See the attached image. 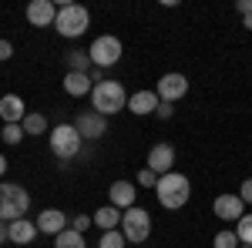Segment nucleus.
I'll use <instances>...</instances> for the list:
<instances>
[{
  "label": "nucleus",
  "mask_w": 252,
  "mask_h": 248,
  "mask_svg": "<svg viewBox=\"0 0 252 248\" xmlns=\"http://www.w3.org/2000/svg\"><path fill=\"white\" fill-rule=\"evenodd\" d=\"M155 194H158V205H161V208L178 211V208H185L189 198H192V181H189L182 171H168V174L158 178Z\"/></svg>",
  "instance_id": "1"
},
{
  "label": "nucleus",
  "mask_w": 252,
  "mask_h": 248,
  "mask_svg": "<svg viewBox=\"0 0 252 248\" xmlns=\"http://www.w3.org/2000/svg\"><path fill=\"white\" fill-rule=\"evenodd\" d=\"M91 104H94L91 111L111 117L118 111H128V91L121 87V81H101V84H94V91H91Z\"/></svg>",
  "instance_id": "2"
},
{
  "label": "nucleus",
  "mask_w": 252,
  "mask_h": 248,
  "mask_svg": "<svg viewBox=\"0 0 252 248\" xmlns=\"http://www.w3.org/2000/svg\"><path fill=\"white\" fill-rule=\"evenodd\" d=\"M31 211V194L24 185L17 181H0V221H17V218H27Z\"/></svg>",
  "instance_id": "3"
},
{
  "label": "nucleus",
  "mask_w": 252,
  "mask_h": 248,
  "mask_svg": "<svg viewBox=\"0 0 252 248\" xmlns=\"http://www.w3.org/2000/svg\"><path fill=\"white\" fill-rule=\"evenodd\" d=\"M47 144H51V154L58 158L61 165H67L71 158H78V154H81L84 138L78 134L74 124H58V128H51V134H47Z\"/></svg>",
  "instance_id": "4"
},
{
  "label": "nucleus",
  "mask_w": 252,
  "mask_h": 248,
  "mask_svg": "<svg viewBox=\"0 0 252 248\" xmlns=\"http://www.w3.org/2000/svg\"><path fill=\"white\" fill-rule=\"evenodd\" d=\"M88 27H91V14H88V7H81V3H64V7H58L54 30H58L61 37L78 40Z\"/></svg>",
  "instance_id": "5"
},
{
  "label": "nucleus",
  "mask_w": 252,
  "mask_h": 248,
  "mask_svg": "<svg viewBox=\"0 0 252 248\" xmlns=\"http://www.w3.org/2000/svg\"><path fill=\"white\" fill-rule=\"evenodd\" d=\"M121 235H125V242L128 245H145L148 238H152V215L148 208H128L121 215Z\"/></svg>",
  "instance_id": "6"
},
{
  "label": "nucleus",
  "mask_w": 252,
  "mask_h": 248,
  "mask_svg": "<svg viewBox=\"0 0 252 248\" xmlns=\"http://www.w3.org/2000/svg\"><path fill=\"white\" fill-rule=\"evenodd\" d=\"M91 64L94 67H115L118 60H121V54H125V47H121V40L115 37V34H101V37H94L91 40Z\"/></svg>",
  "instance_id": "7"
},
{
  "label": "nucleus",
  "mask_w": 252,
  "mask_h": 248,
  "mask_svg": "<svg viewBox=\"0 0 252 248\" xmlns=\"http://www.w3.org/2000/svg\"><path fill=\"white\" fill-rule=\"evenodd\" d=\"M155 94L161 97V101H168V104L182 101V97L189 94V77L178 74V71H168V74H161V77H158V84H155Z\"/></svg>",
  "instance_id": "8"
},
{
  "label": "nucleus",
  "mask_w": 252,
  "mask_h": 248,
  "mask_svg": "<svg viewBox=\"0 0 252 248\" xmlns=\"http://www.w3.org/2000/svg\"><path fill=\"white\" fill-rule=\"evenodd\" d=\"M71 124L78 128V134L84 138V141H97V138H104V134H108V117L97 114V111H81Z\"/></svg>",
  "instance_id": "9"
},
{
  "label": "nucleus",
  "mask_w": 252,
  "mask_h": 248,
  "mask_svg": "<svg viewBox=\"0 0 252 248\" xmlns=\"http://www.w3.org/2000/svg\"><path fill=\"white\" fill-rule=\"evenodd\" d=\"M145 168H152L158 178H161V174H168V171H175V144H168V141H158L155 148L148 151Z\"/></svg>",
  "instance_id": "10"
},
{
  "label": "nucleus",
  "mask_w": 252,
  "mask_h": 248,
  "mask_svg": "<svg viewBox=\"0 0 252 248\" xmlns=\"http://www.w3.org/2000/svg\"><path fill=\"white\" fill-rule=\"evenodd\" d=\"M212 215L222 218V221H239V218L246 215V201H242L239 194H219L212 201Z\"/></svg>",
  "instance_id": "11"
},
{
  "label": "nucleus",
  "mask_w": 252,
  "mask_h": 248,
  "mask_svg": "<svg viewBox=\"0 0 252 248\" xmlns=\"http://www.w3.org/2000/svg\"><path fill=\"white\" fill-rule=\"evenodd\" d=\"M58 20V3L54 0H34L27 3V24L31 27H54Z\"/></svg>",
  "instance_id": "12"
},
{
  "label": "nucleus",
  "mask_w": 252,
  "mask_h": 248,
  "mask_svg": "<svg viewBox=\"0 0 252 248\" xmlns=\"http://www.w3.org/2000/svg\"><path fill=\"white\" fill-rule=\"evenodd\" d=\"M64 228H71V215H64L61 208H44L37 215V231L40 235H61Z\"/></svg>",
  "instance_id": "13"
},
{
  "label": "nucleus",
  "mask_w": 252,
  "mask_h": 248,
  "mask_svg": "<svg viewBox=\"0 0 252 248\" xmlns=\"http://www.w3.org/2000/svg\"><path fill=\"white\" fill-rule=\"evenodd\" d=\"M108 205H115L118 211H128L138 205V185H131V181H115L111 188H108Z\"/></svg>",
  "instance_id": "14"
},
{
  "label": "nucleus",
  "mask_w": 252,
  "mask_h": 248,
  "mask_svg": "<svg viewBox=\"0 0 252 248\" xmlns=\"http://www.w3.org/2000/svg\"><path fill=\"white\" fill-rule=\"evenodd\" d=\"M37 235H40L37 221H31V218H17V221L7 225V242H10V245H31Z\"/></svg>",
  "instance_id": "15"
},
{
  "label": "nucleus",
  "mask_w": 252,
  "mask_h": 248,
  "mask_svg": "<svg viewBox=\"0 0 252 248\" xmlns=\"http://www.w3.org/2000/svg\"><path fill=\"white\" fill-rule=\"evenodd\" d=\"M158 104H161V97L155 94V91H135V94H128V111L138 117H145V114H155L158 111Z\"/></svg>",
  "instance_id": "16"
},
{
  "label": "nucleus",
  "mask_w": 252,
  "mask_h": 248,
  "mask_svg": "<svg viewBox=\"0 0 252 248\" xmlns=\"http://www.w3.org/2000/svg\"><path fill=\"white\" fill-rule=\"evenodd\" d=\"M0 117H3V124H20V121L27 117V104H24V97L3 94V97H0Z\"/></svg>",
  "instance_id": "17"
},
{
  "label": "nucleus",
  "mask_w": 252,
  "mask_h": 248,
  "mask_svg": "<svg viewBox=\"0 0 252 248\" xmlns=\"http://www.w3.org/2000/svg\"><path fill=\"white\" fill-rule=\"evenodd\" d=\"M94 91V81L91 74H81V71H64V94L71 97H84Z\"/></svg>",
  "instance_id": "18"
},
{
  "label": "nucleus",
  "mask_w": 252,
  "mask_h": 248,
  "mask_svg": "<svg viewBox=\"0 0 252 248\" xmlns=\"http://www.w3.org/2000/svg\"><path fill=\"white\" fill-rule=\"evenodd\" d=\"M121 215H125V211H118L115 205H101L91 218H94V225L101 231H115V228H121Z\"/></svg>",
  "instance_id": "19"
},
{
  "label": "nucleus",
  "mask_w": 252,
  "mask_h": 248,
  "mask_svg": "<svg viewBox=\"0 0 252 248\" xmlns=\"http://www.w3.org/2000/svg\"><path fill=\"white\" fill-rule=\"evenodd\" d=\"M64 71H81V74H91L94 64H91V54L88 51H71L64 57Z\"/></svg>",
  "instance_id": "20"
},
{
  "label": "nucleus",
  "mask_w": 252,
  "mask_h": 248,
  "mask_svg": "<svg viewBox=\"0 0 252 248\" xmlns=\"http://www.w3.org/2000/svg\"><path fill=\"white\" fill-rule=\"evenodd\" d=\"M20 124H24V134H34V138H40V134H51V128H47V117L40 114V111H27V117H24Z\"/></svg>",
  "instance_id": "21"
},
{
  "label": "nucleus",
  "mask_w": 252,
  "mask_h": 248,
  "mask_svg": "<svg viewBox=\"0 0 252 248\" xmlns=\"http://www.w3.org/2000/svg\"><path fill=\"white\" fill-rule=\"evenodd\" d=\"M54 248H88L84 245V235L74 228H64L61 235H54Z\"/></svg>",
  "instance_id": "22"
},
{
  "label": "nucleus",
  "mask_w": 252,
  "mask_h": 248,
  "mask_svg": "<svg viewBox=\"0 0 252 248\" xmlns=\"http://www.w3.org/2000/svg\"><path fill=\"white\" fill-rule=\"evenodd\" d=\"M239 245H242V242H239L235 228H222V231L212 238V248H239Z\"/></svg>",
  "instance_id": "23"
},
{
  "label": "nucleus",
  "mask_w": 252,
  "mask_h": 248,
  "mask_svg": "<svg viewBox=\"0 0 252 248\" xmlns=\"http://www.w3.org/2000/svg\"><path fill=\"white\" fill-rule=\"evenodd\" d=\"M235 235H239V242H242V245L252 248V215H242V218L235 221Z\"/></svg>",
  "instance_id": "24"
},
{
  "label": "nucleus",
  "mask_w": 252,
  "mask_h": 248,
  "mask_svg": "<svg viewBox=\"0 0 252 248\" xmlns=\"http://www.w3.org/2000/svg\"><path fill=\"white\" fill-rule=\"evenodd\" d=\"M0 138H3V144H20L27 134H24V124H3Z\"/></svg>",
  "instance_id": "25"
},
{
  "label": "nucleus",
  "mask_w": 252,
  "mask_h": 248,
  "mask_svg": "<svg viewBox=\"0 0 252 248\" xmlns=\"http://www.w3.org/2000/svg\"><path fill=\"white\" fill-rule=\"evenodd\" d=\"M128 242H125V235H121V228L115 231H104L101 235V242H97V248H125Z\"/></svg>",
  "instance_id": "26"
},
{
  "label": "nucleus",
  "mask_w": 252,
  "mask_h": 248,
  "mask_svg": "<svg viewBox=\"0 0 252 248\" xmlns=\"http://www.w3.org/2000/svg\"><path fill=\"white\" fill-rule=\"evenodd\" d=\"M155 185H158V174L152 168H141L138 171V188H155Z\"/></svg>",
  "instance_id": "27"
},
{
  "label": "nucleus",
  "mask_w": 252,
  "mask_h": 248,
  "mask_svg": "<svg viewBox=\"0 0 252 248\" xmlns=\"http://www.w3.org/2000/svg\"><path fill=\"white\" fill-rule=\"evenodd\" d=\"M91 221H94L91 215H74V218H71V228H74V231H81V235H84V231L91 228Z\"/></svg>",
  "instance_id": "28"
},
{
  "label": "nucleus",
  "mask_w": 252,
  "mask_h": 248,
  "mask_svg": "<svg viewBox=\"0 0 252 248\" xmlns=\"http://www.w3.org/2000/svg\"><path fill=\"white\" fill-rule=\"evenodd\" d=\"M239 198H242L246 205H252V178H246V181L239 185Z\"/></svg>",
  "instance_id": "29"
},
{
  "label": "nucleus",
  "mask_w": 252,
  "mask_h": 248,
  "mask_svg": "<svg viewBox=\"0 0 252 248\" xmlns=\"http://www.w3.org/2000/svg\"><path fill=\"white\" fill-rule=\"evenodd\" d=\"M10 57H14V44L0 37V60H10Z\"/></svg>",
  "instance_id": "30"
},
{
  "label": "nucleus",
  "mask_w": 252,
  "mask_h": 248,
  "mask_svg": "<svg viewBox=\"0 0 252 248\" xmlns=\"http://www.w3.org/2000/svg\"><path fill=\"white\" fill-rule=\"evenodd\" d=\"M155 114L161 117V121H168V117L175 114V108H172V104H168V101H161V104H158V111H155Z\"/></svg>",
  "instance_id": "31"
},
{
  "label": "nucleus",
  "mask_w": 252,
  "mask_h": 248,
  "mask_svg": "<svg viewBox=\"0 0 252 248\" xmlns=\"http://www.w3.org/2000/svg\"><path fill=\"white\" fill-rule=\"evenodd\" d=\"M235 10H239L242 17H246V14H252V0H239V3H235Z\"/></svg>",
  "instance_id": "32"
},
{
  "label": "nucleus",
  "mask_w": 252,
  "mask_h": 248,
  "mask_svg": "<svg viewBox=\"0 0 252 248\" xmlns=\"http://www.w3.org/2000/svg\"><path fill=\"white\" fill-rule=\"evenodd\" d=\"M7 242V221H0V245Z\"/></svg>",
  "instance_id": "33"
},
{
  "label": "nucleus",
  "mask_w": 252,
  "mask_h": 248,
  "mask_svg": "<svg viewBox=\"0 0 252 248\" xmlns=\"http://www.w3.org/2000/svg\"><path fill=\"white\" fill-rule=\"evenodd\" d=\"M242 27H246V30H252V14H246V17H242Z\"/></svg>",
  "instance_id": "34"
},
{
  "label": "nucleus",
  "mask_w": 252,
  "mask_h": 248,
  "mask_svg": "<svg viewBox=\"0 0 252 248\" xmlns=\"http://www.w3.org/2000/svg\"><path fill=\"white\" fill-rule=\"evenodd\" d=\"M3 174H7V158L0 154V178H3Z\"/></svg>",
  "instance_id": "35"
},
{
  "label": "nucleus",
  "mask_w": 252,
  "mask_h": 248,
  "mask_svg": "<svg viewBox=\"0 0 252 248\" xmlns=\"http://www.w3.org/2000/svg\"><path fill=\"white\" fill-rule=\"evenodd\" d=\"M239 248H249V245H239Z\"/></svg>",
  "instance_id": "36"
}]
</instances>
